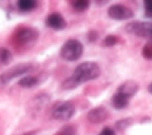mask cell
<instances>
[{
	"instance_id": "obj_1",
	"label": "cell",
	"mask_w": 152,
	"mask_h": 135,
	"mask_svg": "<svg viewBox=\"0 0 152 135\" xmlns=\"http://www.w3.org/2000/svg\"><path fill=\"white\" fill-rule=\"evenodd\" d=\"M98 75H100V66H98L97 63H94V61L80 63V65L74 69L72 75L63 82V88L65 89H72V88L82 85V83L98 78Z\"/></svg>"
},
{
	"instance_id": "obj_2",
	"label": "cell",
	"mask_w": 152,
	"mask_h": 135,
	"mask_svg": "<svg viewBox=\"0 0 152 135\" xmlns=\"http://www.w3.org/2000/svg\"><path fill=\"white\" fill-rule=\"evenodd\" d=\"M82 54H83V45L77 39L68 40L63 46H61V51H60L61 58H65L66 61H75L82 57Z\"/></svg>"
},
{
	"instance_id": "obj_3",
	"label": "cell",
	"mask_w": 152,
	"mask_h": 135,
	"mask_svg": "<svg viewBox=\"0 0 152 135\" xmlns=\"http://www.w3.org/2000/svg\"><path fill=\"white\" fill-rule=\"evenodd\" d=\"M75 114V106L69 101H60L57 103L51 111V117L60 121H68L72 118V115Z\"/></svg>"
},
{
	"instance_id": "obj_4",
	"label": "cell",
	"mask_w": 152,
	"mask_h": 135,
	"mask_svg": "<svg viewBox=\"0 0 152 135\" xmlns=\"http://www.w3.org/2000/svg\"><path fill=\"white\" fill-rule=\"evenodd\" d=\"M39 37V32L35 31L34 28H20L17 29L14 34V40L19 43V45H29L32 42H35Z\"/></svg>"
},
{
	"instance_id": "obj_5",
	"label": "cell",
	"mask_w": 152,
	"mask_h": 135,
	"mask_svg": "<svg viewBox=\"0 0 152 135\" xmlns=\"http://www.w3.org/2000/svg\"><path fill=\"white\" fill-rule=\"evenodd\" d=\"M32 69V65H17L15 68L10 69V71H6V72L0 77V80H2L3 83H8V82H11V80L17 78V77H22V75H28V72Z\"/></svg>"
},
{
	"instance_id": "obj_6",
	"label": "cell",
	"mask_w": 152,
	"mask_h": 135,
	"mask_svg": "<svg viewBox=\"0 0 152 135\" xmlns=\"http://www.w3.org/2000/svg\"><path fill=\"white\" fill-rule=\"evenodd\" d=\"M108 15L114 20H129L134 17V12L124 5H112L108 9Z\"/></svg>"
},
{
	"instance_id": "obj_7",
	"label": "cell",
	"mask_w": 152,
	"mask_h": 135,
	"mask_svg": "<svg viewBox=\"0 0 152 135\" xmlns=\"http://www.w3.org/2000/svg\"><path fill=\"white\" fill-rule=\"evenodd\" d=\"M128 31L131 34L138 35V37L152 40V23H138V22L131 23L128 26Z\"/></svg>"
},
{
	"instance_id": "obj_8",
	"label": "cell",
	"mask_w": 152,
	"mask_h": 135,
	"mask_svg": "<svg viewBox=\"0 0 152 135\" xmlns=\"http://www.w3.org/2000/svg\"><path fill=\"white\" fill-rule=\"evenodd\" d=\"M46 25H48V28L51 29H56V31H61V29H65L66 28V22L65 19L61 17L58 12H52L46 17Z\"/></svg>"
},
{
	"instance_id": "obj_9",
	"label": "cell",
	"mask_w": 152,
	"mask_h": 135,
	"mask_svg": "<svg viewBox=\"0 0 152 135\" xmlns=\"http://www.w3.org/2000/svg\"><path fill=\"white\" fill-rule=\"evenodd\" d=\"M106 118H108V111H106L104 107H95V109L89 111V114H88V120L92 124L103 123Z\"/></svg>"
},
{
	"instance_id": "obj_10",
	"label": "cell",
	"mask_w": 152,
	"mask_h": 135,
	"mask_svg": "<svg viewBox=\"0 0 152 135\" xmlns=\"http://www.w3.org/2000/svg\"><path fill=\"white\" fill-rule=\"evenodd\" d=\"M137 91H138V85L135 82H124L123 85H120L117 92L124 95V97H128V98H131L132 95H135Z\"/></svg>"
},
{
	"instance_id": "obj_11",
	"label": "cell",
	"mask_w": 152,
	"mask_h": 135,
	"mask_svg": "<svg viewBox=\"0 0 152 135\" xmlns=\"http://www.w3.org/2000/svg\"><path fill=\"white\" fill-rule=\"evenodd\" d=\"M39 2L37 0H17V8L22 12H31L37 8Z\"/></svg>"
},
{
	"instance_id": "obj_12",
	"label": "cell",
	"mask_w": 152,
	"mask_h": 135,
	"mask_svg": "<svg viewBox=\"0 0 152 135\" xmlns=\"http://www.w3.org/2000/svg\"><path fill=\"white\" fill-rule=\"evenodd\" d=\"M128 104H129V98L128 97H124V95H121L118 92L112 97V106L115 107V109H124V107H128Z\"/></svg>"
},
{
	"instance_id": "obj_13",
	"label": "cell",
	"mask_w": 152,
	"mask_h": 135,
	"mask_svg": "<svg viewBox=\"0 0 152 135\" xmlns=\"http://www.w3.org/2000/svg\"><path fill=\"white\" fill-rule=\"evenodd\" d=\"M39 83V78H35L32 75H25L19 80V86L22 88H34V86H37Z\"/></svg>"
},
{
	"instance_id": "obj_14",
	"label": "cell",
	"mask_w": 152,
	"mask_h": 135,
	"mask_svg": "<svg viewBox=\"0 0 152 135\" xmlns=\"http://www.w3.org/2000/svg\"><path fill=\"white\" fill-rule=\"evenodd\" d=\"M71 3H72V8L75 11H86L89 5H91V0H71Z\"/></svg>"
},
{
	"instance_id": "obj_15",
	"label": "cell",
	"mask_w": 152,
	"mask_h": 135,
	"mask_svg": "<svg viewBox=\"0 0 152 135\" xmlns=\"http://www.w3.org/2000/svg\"><path fill=\"white\" fill-rule=\"evenodd\" d=\"M11 58H12V54L10 52V49L0 48V61H2V63H10Z\"/></svg>"
},
{
	"instance_id": "obj_16",
	"label": "cell",
	"mask_w": 152,
	"mask_h": 135,
	"mask_svg": "<svg viewBox=\"0 0 152 135\" xmlns=\"http://www.w3.org/2000/svg\"><path fill=\"white\" fill-rule=\"evenodd\" d=\"M57 135H77V132H75V128L72 124H66V126H63V128L58 131Z\"/></svg>"
},
{
	"instance_id": "obj_17",
	"label": "cell",
	"mask_w": 152,
	"mask_h": 135,
	"mask_svg": "<svg viewBox=\"0 0 152 135\" xmlns=\"http://www.w3.org/2000/svg\"><path fill=\"white\" fill-rule=\"evenodd\" d=\"M143 5H145V12H146V17L152 19V0H143Z\"/></svg>"
},
{
	"instance_id": "obj_18",
	"label": "cell",
	"mask_w": 152,
	"mask_h": 135,
	"mask_svg": "<svg viewBox=\"0 0 152 135\" xmlns=\"http://www.w3.org/2000/svg\"><path fill=\"white\" fill-rule=\"evenodd\" d=\"M143 57L148 58V60H152V43H148L145 48H143Z\"/></svg>"
},
{
	"instance_id": "obj_19",
	"label": "cell",
	"mask_w": 152,
	"mask_h": 135,
	"mask_svg": "<svg viewBox=\"0 0 152 135\" xmlns=\"http://www.w3.org/2000/svg\"><path fill=\"white\" fill-rule=\"evenodd\" d=\"M117 42H118L117 35H108V37L103 40V45H104V46H112V45H115Z\"/></svg>"
},
{
	"instance_id": "obj_20",
	"label": "cell",
	"mask_w": 152,
	"mask_h": 135,
	"mask_svg": "<svg viewBox=\"0 0 152 135\" xmlns=\"http://www.w3.org/2000/svg\"><path fill=\"white\" fill-rule=\"evenodd\" d=\"M131 124V120H121L117 123V128L118 129H124V128H128V126Z\"/></svg>"
},
{
	"instance_id": "obj_21",
	"label": "cell",
	"mask_w": 152,
	"mask_h": 135,
	"mask_svg": "<svg viewBox=\"0 0 152 135\" xmlns=\"http://www.w3.org/2000/svg\"><path fill=\"white\" fill-rule=\"evenodd\" d=\"M100 135H115V131L111 129V128H104V129L100 132Z\"/></svg>"
},
{
	"instance_id": "obj_22",
	"label": "cell",
	"mask_w": 152,
	"mask_h": 135,
	"mask_svg": "<svg viewBox=\"0 0 152 135\" xmlns=\"http://www.w3.org/2000/svg\"><path fill=\"white\" fill-rule=\"evenodd\" d=\"M95 39H97V32H89L88 34V40H91V42H95Z\"/></svg>"
},
{
	"instance_id": "obj_23",
	"label": "cell",
	"mask_w": 152,
	"mask_h": 135,
	"mask_svg": "<svg viewBox=\"0 0 152 135\" xmlns=\"http://www.w3.org/2000/svg\"><path fill=\"white\" fill-rule=\"evenodd\" d=\"M106 2H108V0H97L98 5H103V3H106Z\"/></svg>"
},
{
	"instance_id": "obj_24",
	"label": "cell",
	"mask_w": 152,
	"mask_h": 135,
	"mask_svg": "<svg viewBox=\"0 0 152 135\" xmlns=\"http://www.w3.org/2000/svg\"><path fill=\"white\" fill-rule=\"evenodd\" d=\"M149 92H151V94H152V83H151V85H149Z\"/></svg>"
},
{
	"instance_id": "obj_25",
	"label": "cell",
	"mask_w": 152,
	"mask_h": 135,
	"mask_svg": "<svg viewBox=\"0 0 152 135\" xmlns=\"http://www.w3.org/2000/svg\"><path fill=\"white\" fill-rule=\"evenodd\" d=\"M23 135H34V132H29V134H23Z\"/></svg>"
}]
</instances>
